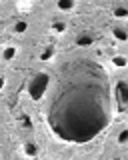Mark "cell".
I'll return each mask as SVG.
<instances>
[{
  "label": "cell",
  "instance_id": "obj_16",
  "mask_svg": "<svg viewBox=\"0 0 128 160\" xmlns=\"http://www.w3.org/2000/svg\"><path fill=\"white\" fill-rule=\"evenodd\" d=\"M116 160H120V158H116Z\"/></svg>",
  "mask_w": 128,
  "mask_h": 160
},
{
  "label": "cell",
  "instance_id": "obj_2",
  "mask_svg": "<svg viewBox=\"0 0 128 160\" xmlns=\"http://www.w3.org/2000/svg\"><path fill=\"white\" fill-rule=\"evenodd\" d=\"M48 86H50V78H48V74H38V76L30 82L28 92H30V96H32L34 100H40L44 94H46Z\"/></svg>",
  "mask_w": 128,
  "mask_h": 160
},
{
  "label": "cell",
  "instance_id": "obj_9",
  "mask_svg": "<svg viewBox=\"0 0 128 160\" xmlns=\"http://www.w3.org/2000/svg\"><path fill=\"white\" fill-rule=\"evenodd\" d=\"M26 28H28V22H24V20H20V22L14 24V32H24Z\"/></svg>",
  "mask_w": 128,
  "mask_h": 160
},
{
  "label": "cell",
  "instance_id": "obj_1",
  "mask_svg": "<svg viewBox=\"0 0 128 160\" xmlns=\"http://www.w3.org/2000/svg\"><path fill=\"white\" fill-rule=\"evenodd\" d=\"M60 70L46 118L68 142H88L110 122V84L98 62L78 58Z\"/></svg>",
  "mask_w": 128,
  "mask_h": 160
},
{
  "label": "cell",
  "instance_id": "obj_13",
  "mask_svg": "<svg viewBox=\"0 0 128 160\" xmlns=\"http://www.w3.org/2000/svg\"><path fill=\"white\" fill-rule=\"evenodd\" d=\"M26 154H28V156H34V154H36V146H34V142H26Z\"/></svg>",
  "mask_w": 128,
  "mask_h": 160
},
{
  "label": "cell",
  "instance_id": "obj_7",
  "mask_svg": "<svg viewBox=\"0 0 128 160\" xmlns=\"http://www.w3.org/2000/svg\"><path fill=\"white\" fill-rule=\"evenodd\" d=\"M118 96H120L122 102H128V86H126L124 82H122L120 86H118Z\"/></svg>",
  "mask_w": 128,
  "mask_h": 160
},
{
  "label": "cell",
  "instance_id": "obj_8",
  "mask_svg": "<svg viewBox=\"0 0 128 160\" xmlns=\"http://www.w3.org/2000/svg\"><path fill=\"white\" fill-rule=\"evenodd\" d=\"M112 64L118 66V68H124L126 64H128V58L126 56H114V58H112Z\"/></svg>",
  "mask_w": 128,
  "mask_h": 160
},
{
  "label": "cell",
  "instance_id": "obj_6",
  "mask_svg": "<svg viewBox=\"0 0 128 160\" xmlns=\"http://www.w3.org/2000/svg\"><path fill=\"white\" fill-rule=\"evenodd\" d=\"M56 6H58V10H64V12H66V10H72V8L76 6V4L72 2V0H60Z\"/></svg>",
  "mask_w": 128,
  "mask_h": 160
},
{
  "label": "cell",
  "instance_id": "obj_11",
  "mask_svg": "<svg viewBox=\"0 0 128 160\" xmlns=\"http://www.w3.org/2000/svg\"><path fill=\"white\" fill-rule=\"evenodd\" d=\"M52 56H54V48H46V50L40 54V60H50Z\"/></svg>",
  "mask_w": 128,
  "mask_h": 160
},
{
  "label": "cell",
  "instance_id": "obj_4",
  "mask_svg": "<svg viewBox=\"0 0 128 160\" xmlns=\"http://www.w3.org/2000/svg\"><path fill=\"white\" fill-rule=\"evenodd\" d=\"M16 54H18L16 46H6V48L2 50V58H4V60H12V58H16Z\"/></svg>",
  "mask_w": 128,
  "mask_h": 160
},
{
  "label": "cell",
  "instance_id": "obj_5",
  "mask_svg": "<svg viewBox=\"0 0 128 160\" xmlns=\"http://www.w3.org/2000/svg\"><path fill=\"white\" fill-rule=\"evenodd\" d=\"M114 16L120 18V20H126L128 18V8L126 6H116L114 8Z\"/></svg>",
  "mask_w": 128,
  "mask_h": 160
},
{
  "label": "cell",
  "instance_id": "obj_15",
  "mask_svg": "<svg viewBox=\"0 0 128 160\" xmlns=\"http://www.w3.org/2000/svg\"><path fill=\"white\" fill-rule=\"evenodd\" d=\"M2 88H4V78L0 76V90H2Z\"/></svg>",
  "mask_w": 128,
  "mask_h": 160
},
{
  "label": "cell",
  "instance_id": "obj_12",
  "mask_svg": "<svg viewBox=\"0 0 128 160\" xmlns=\"http://www.w3.org/2000/svg\"><path fill=\"white\" fill-rule=\"evenodd\" d=\"M88 44H92L90 36H80V38H78V46H88Z\"/></svg>",
  "mask_w": 128,
  "mask_h": 160
},
{
  "label": "cell",
  "instance_id": "obj_10",
  "mask_svg": "<svg viewBox=\"0 0 128 160\" xmlns=\"http://www.w3.org/2000/svg\"><path fill=\"white\" fill-rule=\"evenodd\" d=\"M126 142H128V128H124L118 134V144H126Z\"/></svg>",
  "mask_w": 128,
  "mask_h": 160
},
{
  "label": "cell",
  "instance_id": "obj_3",
  "mask_svg": "<svg viewBox=\"0 0 128 160\" xmlns=\"http://www.w3.org/2000/svg\"><path fill=\"white\" fill-rule=\"evenodd\" d=\"M112 34H114V38H116V40H120V42H126V40H128V30H126V28H122V26L114 28V30H112Z\"/></svg>",
  "mask_w": 128,
  "mask_h": 160
},
{
  "label": "cell",
  "instance_id": "obj_14",
  "mask_svg": "<svg viewBox=\"0 0 128 160\" xmlns=\"http://www.w3.org/2000/svg\"><path fill=\"white\" fill-rule=\"evenodd\" d=\"M54 30H56V32H64V30H66V24H64V22L54 24Z\"/></svg>",
  "mask_w": 128,
  "mask_h": 160
}]
</instances>
